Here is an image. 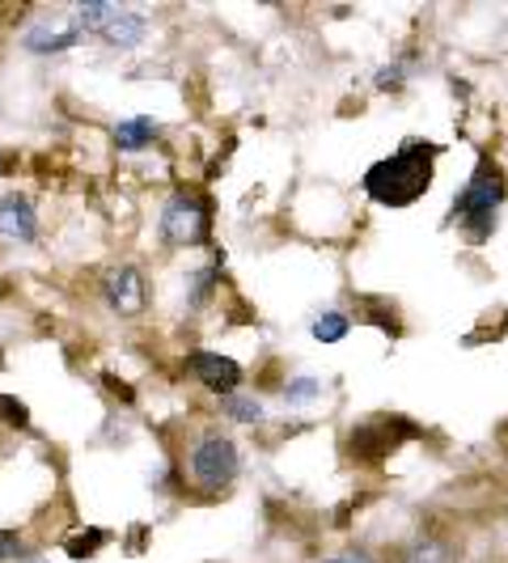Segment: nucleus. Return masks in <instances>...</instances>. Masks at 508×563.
Here are the masks:
<instances>
[{
  "label": "nucleus",
  "instance_id": "1",
  "mask_svg": "<svg viewBox=\"0 0 508 563\" xmlns=\"http://www.w3.org/2000/svg\"><path fill=\"white\" fill-rule=\"evenodd\" d=\"M437 174V144L407 141L395 157H382L365 174V196L382 208H407L432 187Z\"/></svg>",
  "mask_w": 508,
  "mask_h": 563
},
{
  "label": "nucleus",
  "instance_id": "2",
  "mask_svg": "<svg viewBox=\"0 0 508 563\" xmlns=\"http://www.w3.org/2000/svg\"><path fill=\"white\" fill-rule=\"evenodd\" d=\"M505 199H508L505 169L496 166L492 157H479V166H475V174H471V183L453 196L450 221L466 233L471 246H483V242L496 233V221H500Z\"/></svg>",
  "mask_w": 508,
  "mask_h": 563
},
{
  "label": "nucleus",
  "instance_id": "3",
  "mask_svg": "<svg viewBox=\"0 0 508 563\" xmlns=\"http://www.w3.org/2000/svg\"><path fill=\"white\" fill-rule=\"evenodd\" d=\"M187 471H191V483H196L199 492H225L229 483L238 479V471H242V457H238L233 437L221 432V428L203 432L196 445H191Z\"/></svg>",
  "mask_w": 508,
  "mask_h": 563
},
{
  "label": "nucleus",
  "instance_id": "4",
  "mask_svg": "<svg viewBox=\"0 0 508 563\" xmlns=\"http://www.w3.org/2000/svg\"><path fill=\"white\" fill-rule=\"evenodd\" d=\"M208 225H212V212L208 203L191 191H174L162 208V233H166L169 246H199L208 242Z\"/></svg>",
  "mask_w": 508,
  "mask_h": 563
},
{
  "label": "nucleus",
  "instance_id": "5",
  "mask_svg": "<svg viewBox=\"0 0 508 563\" xmlns=\"http://www.w3.org/2000/svg\"><path fill=\"white\" fill-rule=\"evenodd\" d=\"M411 432V423L402 420H390V416H373L365 420L361 428H352V457L356 462H382V457H390L398 450V437H407Z\"/></svg>",
  "mask_w": 508,
  "mask_h": 563
},
{
  "label": "nucleus",
  "instance_id": "6",
  "mask_svg": "<svg viewBox=\"0 0 508 563\" xmlns=\"http://www.w3.org/2000/svg\"><path fill=\"white\" fill-rule=\"evenodd\" d=\"M102 297H107V306H111L119 318H136V313H144L148 288H144L141 267H132V263L111 267V272L102 276Z\"/></svg>",
  "mask_w": 508,
  "mask_h": 563
},
{
  "label": "nucleus",
  "instance_id": "7",
  "mask_svg": "<svg viewBox=\"0 0 508 563\" xmlns=\"http://www.w3.org/2000/svg\"><path fill=\"white\" fill-rule=\"evenodd\" d=\"M187 373L196 377L203 390H212L217 398L238 395V386H242V377H246L238 361L217 356V352H191V356H187Z\"/></svg>",
  "mask_w": 508,
  "mask_h": 563
},
{
  "label": "nucleus",
  "instance_id": "8",
  "mask_svg": "<svg viewBox=\"0 0 508 563\" xmlns=\"http://www.w3.org/2000/svg\"><path fill=\"white\" fill-rule=\"evenodd\" d=\"M22 43L34 56H56V52H68L81 43V30H77V22H38L22 34Z\"/></svg>",
  "mask_w": 508,
  "mask_h": 563
},
{
  "label": "nucleus",
  "instance_id": "9",
  "mask_svg": "<svg viewBox=\"0 0 508 563\" xmlns=\"http://www.w3.org/2000/svg\"><path fill=\"white\" fill-rule=\"evenodd\" d=\"M0 238L9 242H34L38 238V217L26 196H4L0 199Z\"/></svg>",
  "mask_w": 508,
  "mask_h": 563
},
{
  "label": "nucleus",
  "instance_id": "10",
  "mask_svg": "<svg viewBox=\"0 0 508 563\" xmlns=\"http://www.w3.org/2000/svg\"><path fill=\"white\" fill-rule=\"evenodd\" d=\"M457 560H462V551H457V542H453V538L420 534L402 547V560L398 563H457Z\"/></svg>",
  "mask_w": 508,
  "mask_h": 563
},
{
  "label": "nucleus",
  "instance_id": "11",
  "mask_svg": "<svg viewBox=\"0 0 508 563\" xmlns=\"http://www.w3.org/2000/svg\"><path fill=\"white\" fill-rule=\"evenodd\" d=\"M144 34H148V22H144V13H132V9H119V18H114L111 26L102 30V38L119 47V52H132V47H141Z\"/></svg>",
  "mask_w": 508,
  "mask_h": 563
},
{
  "label": "nucleus",
  "instance_id": "12",
  "mask_svg": "<svg viewBox=\"0 0 508 563\" xmlns=\"http://www.w3.org/2000/svg\"><path fill=\"white\" fill-rule=\"evenodd\" d=\"M157 119H148V114H136V119H123L119 128H114V148L119 153H141L148 144L157 141Z\"/></svg>",
  "mask_w": 508,
  "mask_h": 563
},
{
  "label": "nucleus",
  "instance_id": "13",
  "mask_svg": "<svg viewBox=\"0 0 508 563\" xmlns=\"http://www.w3.org/2000/svg\"><path fill=\"white\" fill-rule=\"evenodd\" d=\"M114 18H119V4H102V0H85V4H77V13H73V22H77L81 34H102Z\"/></svg>",
  "mask_w": 508,
  "mask_h": 563
},
{
  "label": "nucleus",
  "instance_id": "14",
  "mask_svg": "<svg viewBox=\"0 0 508 563\" xmlns=\"http://www.w3.org/2000/svg\"><path fill=\"white\" fill-rule=\"evenodd\" d=\"M411 64H416V56H398V59H390V64H382V68H377V77H373L377 89H382V93H398L402 85L411 81V73H416Z\"/></svg>",
  "mask_w": 508,
  "mask_h": 563
},
{
  "label": "nucleus",
  "instance_id": "15",
  "mask_svg": "<svg viewBox=\"0 0 508 563\" xmlns=\"http://www.w3.org/2000/svg\"><path fill=\"white\" fill-rule=\"evenodd\" d=\"M221 416L233 423H263V402L258 398H246V395H225L221 398Z\"/></svg>",
  "mask_w": 508,
  "mask_h": 563
},
{
  "label": "nucleus",
  "instance_id": "16",
  "mask_svg": "<svg viewBox=\"0 0 508 563\" xmlns=\"http://www.w3.org/2000/svg\"><path fill=\"white\" fill-rule=\"evenodd\" d=\"M347 327H352V322H347V313L327 310V313H318V318H313V339H318V343H339V339L347 335Z\"/></svg>",
  "mask_w": 508,
  "mask_h": 563
},
{
  "label": "nucleus",
  "instance_id": "17",
  "mask_svg": "<svg viewBox=\"0 0 508 563\" xmlns=\"http://www.w3.org/2000/svg\"><path fill=\"white\" fill-rule=\"evenodd\" d=\"M102 547H107V530H77V534L64 538V551H68L73 560L93 555V551H102Z\"/></svg>",
  "mask_w": 508,
  "mask_h": 563
},
{
  "label": "nucleus",
  "instance_id": "18",
  "mask_svg": "<svg viewBox=\"0 0 508 563\" xmlns=\"http://www.w3.org/2000/svg\"><path fill=\"white\" fill-rule=\"evenodd\" d=\"M322 395V382L318 377H292L288 386H284V398H288V407H301V402H310V398Z\"/></svg>",
  "mask_w": 508,
  "mask_h": 563
},
{
  "label": "nucleus",
  "instance_id": "19",
  "mask_svg": "<svg viewBox=\"0 0 508 563\" xmlns=\"http://www.w3.org/2000/svg\"><path fill=\"white\" fill-rule=\"evenodd\" d=\"M0 416H4L9 423H18V428H26L30 423V411L22 398H0Z\"/></svg>",
  "mask_w": 508,
  "mask_h": 563
},
{
  "label": "nucleus",
  "instance_id": "20",
  "mask_svg": "<svg viewBox=\"0 0 508 563\" xmlns=\"http://www.w3.org/2000/svg\"><path fill=\"white\" fill-rule=\"evenodd\" d=\"M22 560V534L18 530H0V563Z\"/></svg>",
  "mask_w": 508,
  "mask_h": 563
},
{
  "label": "nucleus",
  "instance_id": "21",
  "mask_svg": "<svg viewBox=\"0 0 508 563\" xmlns=\"http://www.w3.org/2000/svg\"><path fill=\"white\" fill-rule=\"evenodd\" d=\"M318 563H377L373 555H368L365 547H347V551H339V555H327V560Z\"/></svg>",
  "mask_w": 508,
  "mask_h": 563
},
{
  "label": "nucleus",
  "instance_id": "22",
  "mask_svg": "<svg viewBox=\"0 0 508 563\" xmlns=\"http://www.w3.org/2000/svg\"><path fill=\"white\" fill-rule=\"evenodd\" d=\"M30 563H43V560H30Z\"/></svg>",
  "mask_w": 508,
  "mask_h": 563
},
{
  "label": "nucleus",
  "instance_id": "23",
  "mask_svg": "<svg viewBox=\"0 0 508 563\" xmlns=\"http://www.w3.org/2000/svg\"><path fill=\"white\" fill-rule=\"evenodd\" d=\"M505 327H508V313H505Z\"/></svg>",
  "mask_w": 508,
  "mask_h": 563
}]
</instances>
